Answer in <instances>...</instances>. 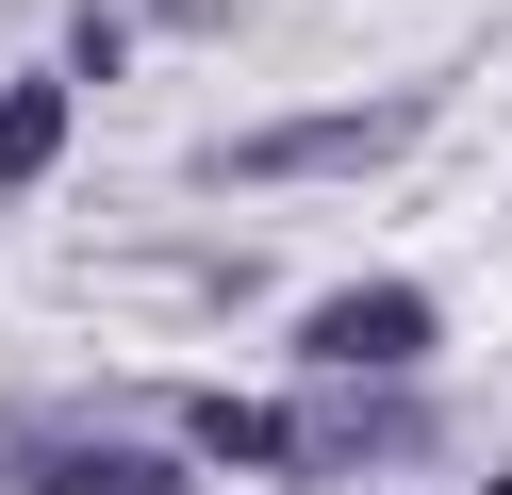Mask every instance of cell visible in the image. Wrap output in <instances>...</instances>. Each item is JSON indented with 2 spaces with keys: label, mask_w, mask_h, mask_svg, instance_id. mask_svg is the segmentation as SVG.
I'll return each mask as SVG.
<instances>
[{
  "label": "cell",
  "mask_w": 512,
  "mask_h": 495,
  "mask_svg": "<svg viewBox=\"0 0 512 495\" xmlns=\"http://www.w3.org/2000/svg\"><path fill=\"white\" fill-rule=\"evenodd\" d=\"M298 347L314 363H413V347H430V297H413V281H347V297H314Z\"/></svg>",
  "instance_id": "cell-1"
},
{
  "label": "cell",
  "mask_w": 512,
  "mask_h": 495,
  "mask_svg": "<svg viewBox=\"0 0 512 495\" xmlns=\"http://www.w3.org/2000/svg\"><path fill=\"white\" fill-rule=\"evenodd\" d=\"M413 116H298V132H248L232 149V182H331V165H380Z\"/></svg>",
  "instance_id": "cell-2"
},
{
  "label": "cell",
  "mask_w": 512,
  "mask_h": 495,
  "mask_svg": "<svg viewBox=\"0 0 512 495\" xmlns=\"http://www.w3.org/2000/svg\"><path fill=\"white\" fill-rule=\"evenodd\" d=\"M17 495H182V462H149V446H34Z\"/></svg>",
  "instance_id": "cell-3"
},
{
  "label": "cell",
  "mask_w": 512,
  "mask_h": 495,
  "mask_svg": "<svg viewBox=\"0 0 512 495\" xmlns=\"http://www.w3.org/2000/svg\"><path fill=\"white\" fill-rule=\"evenodd\" d=\"M67 149V83H0V182H50Z\"/></svg>",
  "instance_id": "cell-4"
},
{
  "label": "cell",
  "mask_w": 512,
  "mask_h": 495,
  "mask_svg": "<svg viewBox=\"0 0 512 495\" xmlns=\"http://www.w3.org/2000/svg\"><path fill=\"white\" fill-rule=\"evenodd\" d=\"M182 429H199L215 462H298V429H281L265 396H182Z\"/></svg>",
  "instance_id": "cell-5"
},
{
  "label": "cell",
  "mask_w": 512,
  "mask_h": 495,
  "mask_svg": "<svg viewBox=\"0 0 512 495\" xmlns=\"http://www.w3.org/2000/svg\"><path fill=\"white\" fill-rule=\"evenodd\" d=\"M479 495H512V479H479Z\"/></svg>",
  "instance_id": "cell-6"
}]
</instances>
